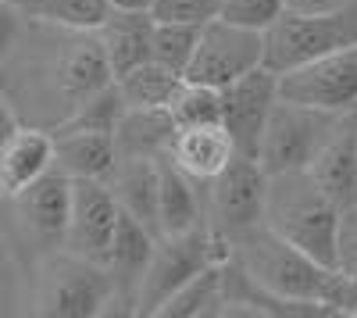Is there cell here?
Returning a JSON list of instances; mask_svg holds the SVG:
<instances>
[{
	"mask_svg": "<svg viewBox=\"0 0 357 318\" xmlns=\"http://www.w3.org/2000/svg\"><path fill=\"white\" fill-rule=\"evenodd\" d=\"M57 165V139L43 126L22 122L8 136H0V193L15 197L25 186L43 179Z\"/></svg>",
	"mask_w": 357,
	"mask_h": 318,
	"instance_id": "cell-14",
	"label": "cell"
},
{
	"mask_svg": "<svg viewBox=\"0 0 357 318\" xmlns=\"http://www.w3.org/2000/svg\"><path fill=\"white\" fill-rule=\"evenodd\" d=\"M158 0H107V8H126V11H154Z\"/></svg>",
	"mask_w": 357,
	"mask_h": 318,
	"instance_id": "cell-32",
	"label": "cell"
},
{
	"mask_svg": "<svg viewBox=\"0 0 357 318\" xmlns=\"http://www.w3.org/2000/svg\"><path fill=\"white\" fill-rule=\"evenodd\" d=\"M229 262V257H225ZM225 262L207 265L204 272H197L186 286L165 301V308L158 311V318H200V315H218L222 311V282H225Z\"/></svg>",
	"mask_w": 357,
	"mask_h": 318,
	"instance_id": "cell-24",
	"label": "cell"
},
{
	"mask_svg": "<svg viewBox=\"0 0 357 318\" xmlns=\"http://www.w3.org/2000/svg\"><path fill=\"white\" fill-rule=\"evenodd\" d=\"M122 204L111 190V183L100 179H72V215L65 247L89 257L97 265H107L114 250L118 229H122Z\"/></svg>",
	"mask_w": 357,
	"mask_h": 318,
	"instance_id": "cell-11",
	"label": "cell"
},
{
	"mask_svg": "<svg viewBox=\"0 0 357 318\" xmlns=\"http://www.w3.org/2000/svg\"><path fill=\"white\" fill-rule=\"evenodd\" d=\"M340 211L343 208L318 186L307 168L268 176L264 225H272L282 240H289L293 247H301L329 268H340Z\"/></svg>",
	"mask_w": 357,
	"mask_h": 318,
	"instance_id": "cell-3",
	"label": "cell"
},
{
	"mask_svg": "<svg viewBox=\"0 0 357 318\" xmlns=\"http://www.w3.org/2000/svg\"><path fill=\"white\" fill-rule=\"evenodd\" d=\"M0 4L15 8L22 18L72 29H100L111 11L107 0H0Z\"/></svg>",
	"mask_w": 357,
	"mask_h": 318,
	"instance_id": "cell-25",
	"label": "cell"
},
{
	"mask_svg": "<svg viewBox=\"0 0 357 318\" xmlns=\"http://www.w3.org/2000/svg\"><path fill=\"white\" fill-rule=\"evenodd\" d=\"M114 304L107 265L57 247L33 265V311L43 318H97Z\"/></svg>",
	"mask_w": 357,
	"mask_h": 318,
	"instance_id": "cell-4",
	"label": "cell"
},
{
	"mask_svg": "<svg viewBox=\"0 0 357 318\" xmlns=\"http://www.w3.org/2000/svg\"><path fill=\"white\" fill-rule=\"evenodd\" d=\"M286 4L293 11H336V8L350 4V0H286Z\"/></svg>",
	"mask_w": 357,
	"mask_h": 318,
	"instance_id": "cell-31",
	"label": "cell"
},
{
	"mask_svg": "<svg viewBox=\"0 0 357 318\" xmlns=\"http://www.w3.org/2000/svg\"><path fill=\"white\" fill-rule=\"evenodd\" d=\"M264 65L279 75L289 68H301L307 61H318L325 54H336L347 47H357V0L336 8V11H293L264 33Z\"/></svg>",
	"mask_w": 357,
	"mask_h": 318,
	"instance_id": "cell-5",
	"label": "cell"
},
{
	"mask_svg": "<svg viewBox=\"0 0 357 318\" xmlns=\"http://www.w3.org/2000/svg\"><path fill=\"white\" fill-rule=\"evenodd\" d=\"M111 190L126 215L161 236V158L122 154L111 176Z\"/></svg>",
	"mask_w": 357,
	"mask_h": 318,
	"instance_id": "cell-16",
	"label": "cell"
},
{
	"mask_svg": "<svg viewBox=\"0 0 357 318\" xmlns=\"http://www.w3.org/2000/svg\"><path fill=\"white\" fill-rule=\"evenodd\" d=\"M172 119L178 129L186 126H211V122H222V90L218 86H207V82H193V79H183L178 90L168 104Z\"/></svg>",
	"mask_w": 357,
	"mask_h": 318,
	"instance_id": "cell-26",
	"label": "cell"
},
{
	"mask_svg": "<svg viewBox=\"0 0 357 318\" xmlns=\"http://www.w3.org/2000/svg\"><path fill=\"white\" fill-rule=\"evenodd\" d=\"M225 0H158L154 4V18L158 22H183V25H207L222 18Z\"/></svg>",
	"mask_w": 357,
	"mask_h": 318,
	"instance_id": "cell-29",
	"label": "cell"
},
{
	"mask_svg": "<svg viewBox=\"0 0 357 318\" xmlns=\"http://www.w3.org/2000/svg\"><path fill=\"white\" fill-rule=\"evenodd\" d=\"M175 119L168 107H129L118 122V154H139V158H165L175 143Z\"/></svg>",
	"mask_w": 357,
	"mask_h": 318,
	"instance_id": "cell-22",
	"label": "cell"
},
{
	"mask_svg": "<svg viewBox=\"0 0 357 318\" xmlns=\"http://www.w3.org/2000/svg\"><path fill=\"white\" fill-rule=\"evenodd\" d=\"M154 29H158L154 11H126V8L107 11V18L97 33H100V43H104L114 79L154 57Z\"/></svg>",
	"mask_w": 357,
	"mask_h": 318,
	"instance_id": "cell-17",
	"label": "cell"
},
{
	"mask_svg": "<svg viewBox=\"0 0 357 318\" xmlns=\"http://www.w3.org/2000/svg\"><path fill=\"white\" fill-rule=\"evenodd\" d=\"M340 122H343V114H336V111H321V107H311L301 100L279 97L272 119H268L257 161L264 165L268 176L311 168L318 151L329 143V136L336 132Z\"/></svg>",
	"mask_w": 357,
	"mask_h": 318,
	"instance_id": "cell-8",
	"label": "cell"
},
{
	"mask_svg": "<svg viewBox=\"0 0 357 318\" xmlns=\"http://www.w3.org/2000/svg\"><path fill=\"white\" fill-rule=\"evenodd\" d=\"M232 257L240 262L257 286L279 301L325 304L336 315H357V279L314 262L311 254L282 240L272 225H254L232 240Z\"/></svg>",
	"mask_w": 357,
	"mask_h": 318,
	"instance_id": "cell-2",
	"label": "cell"
},
{
	"mask_svg": "<svg viewBox=\"0 0 357 318\" xmlns=\"http://www.w3.org/2000/svg\"><path fill=\"white\" fill-rule=\"evenodd\" d=\"M154 247H158V233H151L132 215H122V229H118L114 250L107 257V272L114 279V304L107 315H136L139 286L146 268H151Z\"/></svg>",
	"mask_w": 357,
	"mask_h": 318,
	"instance_id": "cell-15",
	"label": "cell"
},
{
	"mask_svg": "<svg viewBox=\"0 0 357 318\" xmlns=\"http://www.w3.org/2000/svg\"><path fill=\"white\" fill-rule=\"evenodd\" d=\"M183 79H186L183 72H175V68H168V65L151 57V61L136 65L132 72L118 75L114 82L126 97V107H168Z\"/></svg>",
	"mask_w": 357,
	"mask_h": 318,
	"instance_id": "cell-23",
	"label": "cell"
},
{
	"mask_svg": "<svg viewBox=\"0 0 357 318\" xmlns=\"http://www.w3.org/2000/svg\"><path fill=\"white\" fill-rule=\"evenodd\" d=\"M279 97H282L279 72L268 65L240 75L222 90V122L232 132L236 151L243 158H254V161L261 158V139H264L268 119H272Z\"/></svg>",
	"mask_w": 357,
	"mask_h": 318,
	"instance_id": "cell-12",
	"label": "cell"
},
{
	"mask_svg": "<svg viewBox=\"0 0 357 318\" xmlns=\"http://www.w3.org/2000/svg\"><path fill=\"white\" fill-rule=\"evenodd\" d=\"M232 254V243L225 236H218L211 225H197L190 233L178 236H158L151 268L143 275L139 286V301H136V315H154L165 308V301L186 286L197 272H204L207 265H218Z\"/></svg>",
	"mask_w": 357,
	"mask_h": 318,
	"instance_id": "cell-7",
	"label": "cell"
},
{
	"mask_svg": "<svg viewBox=\"0 0 357 318\" xmlns=\"http://www.w3.org/2000/svg\"><path fill=\"white\" fill-rule=\"evenodd\" d=\"M4 97L29 126L57 129L100 93L114 72L97 29H72L22 18L4 4V43H0Z\"/></svg>",
	"mask_w": 357,
	"mask_h": 318,
	"instance_id": "cell-1",
	"label": "cell"
},
{
	"mask_svg": "<svg viewBox=\"0 0 357 318\" xmlns=\"http://www.w3.org/2000/svg\"><path fill=\"white\" fill-rule=\"evenodd\" d=\"M307 172L340 208L357 204V111L343 114V122L336 126L329 143L318 151Z\"/></svg>",
	"mask_w": 357,
	"mask_h": 318,
	"instance_id": "cell-18",
	"label": "cell"
},
{
	"mask_svg": "<svg viewBox=\"0 0 357 318\" xmlns=\"http://www.w3.org/2000/svg\"><path fill=\"white\" fill-rule=\"evenodd\" d=\"M200 40V25H183V22H158L154 29V61L183 72L190 68Z\"/></svg>",
	"mask_w": 357,
	"mask_h": 318,
	"instance_id": "cell-27",
	"label": "cell"
},
{
	"mask_svg": "<svg viewBox=\"0 0 357 318\" xmlns=\"http://www.w3.org/2000/svg\"><path fill=\"white\" fill-rule=\"evenodd\" d=\"M336 250H340V272L357 279V204L340 211V236H336Z\"/></svg>",
	"mask_w": 357,
	"mask_h": 318,
	"instance_id": "cell-30",
	"label": "cell"
},
{
	"mask_svg": "<svg viewBox=\"0 0 357 318\" xmlns=\"http://www.w3.org/2000/svg\"><path fill=\"white\" fill-rule=\"evenodd\" d=\"M8 204V233L29 254V265H36L50 250L65 247L68 215H72V176L65 168H50L43 179L25 186Z\"/></svg>",
	"mask_w": 357,
	"mask_h": 318,
	"instance_id": "cell-6",
	"label": "cell"
},
{
	"mask_svg": "<svg viewBox=\"0 0 357 318\" xmlns=\"http://www.w3.org/2000/svg\"><path fill=\"white\" fill-rule=\"evenodd\" d=\"M57 139V168L72 179H100L111 183L118 168V139L104 129H54Z\"/></svg>",
	"mask_w": 357,
	"mask_h": 318,
	"instance_id": "cell-20",
	"label": "cell"
},
{
	"mask_svg": "<svg viewBox=\"0 0 357 318\" xmlns=\"http://www.w3.org/2000/svg\"><path fill=\"white\" fill-rule=\"evenodd\" d=\"M286 0H225L222 8V18L225 22H236V25H247V29H257V33H268L282 15H286Z\"/></svg>",
	"mask_w": 357,
	"mask_h": 318,
	"instance_id": "cell-28",
	"label": "cell"
},
{
	"mask_svg": "<svg viewBox=\"0 0 357 318\" xmlns=\"http://www.w3.org/2000/svg\"><path fill=\"white\" fill-rule=\"evenodd\" d=\"M279 90L286 100H301L321 111H336V114L357 111V47L325 54L318 61L282 72Z\"/></svg>",
	"mask_w": 357,
	"mask_h": 318,
	"instance_id": "cell-13",
	"label": "cell"
},
{
	"mask_svg": "<svg viewBox=\"0 0 357 318\" xmlns=\"http://www.w3.org/2000/svg\"><path fill=\"white\" fill-rule=\"evenodd\" d=\"M264 204H268V172L254 158L236 154L222 176L204 183L207 225L229 243L264 222Z\"/></svg>",
	"mask_w": 357,
	"mask_h": 318,
	"instance_id": "cell-9",
	"label": "cell"
},
{
	"mask_svg": "<svg viewBox=\"0 0 357 318\" xmlns=\"http://www.w3.org/2000/svg\"><path fill=\"white\" fill-rule=\"evenodd\" d=\"M240 154L236 151V139L225 129V122H211V126H186L175 132L172 143V161L190 172L197 183H211L215 176L232 165V158Z\"/></svg>",
	"mask_w": 357,
	"mask_h": 318,
	"instance_id": "cell-19",
	"label": "cell"
},
{
	"mask_svg": "<svg viewBox=\"0 0 357 318\" xmlns=\"http://www.w3.org/2000/svg\"><path fill=\"white\" fill-rule=\"evenodd\" d=\"M197 225H207L204 211V183L183 172L168 154L161 158V236L190 233Z\"/></svg>",
	"mask_w": 357,
	"mask_h": 318,
	"instance_id": "cell-21",
	"label": "cell"
},
{
	"mask_svg": "<svg viewBox=\"0 0 357 318\" xmlns=\"http://www.w3.org/2000/svg\"><path fill=\"white\" fill-rule=\"evenodd\" d=\"M264 33L247 25H236L225 18H215L200 29V40H197V54L186 68V79L193 82H207V86H218L225 90L229 82H236L240 75L254 72L264 65Z\"/></svg>",
	"mask_w": 357,
	"mask_h": 318,
	"instance_id": "cell-10",
	"label": "cell"
}]
</instances>
